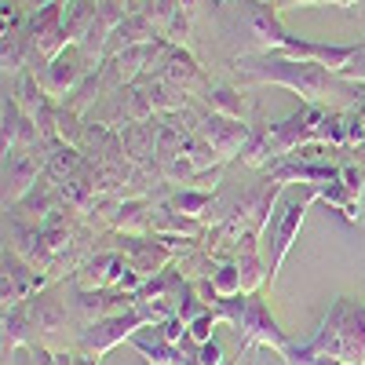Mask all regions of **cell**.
Instances as JSON below:
<instances>
[{
    "label": "cell",
    "mask_w": 365,
    "mask_h": 365,
    "mask_svg": "<svg viewBox=\"0 0 365 365\" xmlns=\"http://www.w3.org/2000/svg\"><path fill=\"white\" fill-rule=\"evenodd\" d=\"M0 143H4V154L22 150V146H41L44 143L37 120L15 103L11 91H4V103H0Z\"/></svg>",
    "instance_id": "5bb4252c"
},
{
    "label": "cell",
    "mask_w": 365,
    "mask_h": 365,
    "mask_svg": "<svg viewBox=\"0 0 365 365\" xmlns=\"http://www.w3.org/2000/svg\"><path fill=\"white\" fill-rule=\"evenodd\" d=\"M143 91H146V99H150V106H154V113H161V117H172V113H179V110H187L190 106V96L182 88H175L172 81H165L161 73H143L139 81H135Z\"/></svg>",
    "instance_id": "d6986e66"
},
{
    "label": "cell",
    "mask_w": 365,
    "mask_h": 365,
    "mask_svg": "<svg viewBox=\"0 0 365 365\" xmlns=\"http://www.w3.org/2000/svg\"><path fill=\"white\" fill-rule=\"evenodd\" d=\"M282 361L285 365H344L340 358H332V354H296V351H285Z\"/></svg>",
    "instance_id": "1f68e13d"
},
{
    "label": "cell",
    "mask_w": 365,
    "mask_h": 365,
    "mask_svg": "<svg viewBox=\"0 0 365 365\" xmlns=\"http://www.w3.org/2000/svg\"><path fill=\"white\" fill-rule=\"evenodd\" d=\"M48 175V143L4 154V208L19 205Z\"/></svg>",
    "instance_id": "52a82bcc"
},
{
    "label": "cell",
    "mask_w": 365,
    "mask_h": 365,
    "mask_svg": "<svg viewBox=\"0 0 365 365\" xmlns=\"http://www.w3.org/2000/svg\"><path fill=\"white\" fill-rule=\"evenodd\" d=\"M354 51H358V44H329V41H311V37H285V44H282V55H289V58H303V63H318V66H325V70H332V73H340L351 58H354Z\"/></svg>",
    "instance_id": "4fadbf2b"
},
{
    "label": "cell",
    "mask_w": 365,
    "mask_h": 365,
    "mask_svg": "<svg viewBox=\"0 0 365 365\" xmlns=\"http://www.w3.org/2000/svg\"><path fill=\"white\" fill-rule=\"evenodd\" d=\"M237 73L252 81V84H278L289 88L292 96H299L307 106H329V96H354L358 84L344 81L340 73H332L318 63H303V58H289L282 51L274 55H241L237 58Z\"/></svg>",
    "instance_id": "6da1fadb"
},
{
    "label": "cell",
    "mask_w": 365,
    "mask_h": 365,
    "mask_svg": "<svg viewBox=\"0 0 365 365\" xmlns=\"http://www.w3.org/2000/svg\"><path fill=\"white\" fill-rule=\"evenodd\" d=\"M154 73H161L165 81H172L175 88H182L187 96H197V99L205 96V88L212 84V81L205 77L201 63L194 58V51H190V48H182V44H172V41H168V48L161 51Z\"/></svg>",
    "instance_id": "8fae6325"
},
{
    "label": "cell",
    "mask_w": 365,
    "mask_h": 365,
    "mask_svg": "<svg viewBox=\"0 0 365 365\" xmlns=\"http://www.w3.org/2000/svg\"><path fill=\"white\" fill-rule=\"evenodd\" d=\"M344 113H347L351 146H365V84H358V91L351 96V106H347Z\"/></svg>",
    "instance_id": "83f0119b"
},
{
    "label": "cell",
    "mask_w": 365,
    "mask_h": 365,
    "mask_svg": "<svg viewBox=\"0 0 365 365\" xmlns=\"http://www.w3.org/2000/svg\"><path fill=\"white\" fill-rule=\"evenodd\" d=\"M182 278L187 282H205V278H212V274L220 270V259L212 256L205 245H190L182 256H175V263H172Z\"/></svg>",
    "instance_id": "484cf974"
},
{
    "label": "cell",
    "mask_w": 365,
    "mask_h": 365,
    "mask_svg": "<svg viewBox=\"0 0 365 365\" xmlns=\"http://www.w3.org/2000/svg\"><path fill=\"white\" fill-rule=\"evenodd\" d=\"M314 4H325V0H274L278 11H289V8H314Z\"/></svg>",
    "instance_id": "e575fe53"
},
{
    "label": "cell",
    "mask_w": 365,
    "mask_h": 365,
    "mask_svg": "<svg viewBox=\"0 0 365 365\" xmlns=\"http://www.w3.org/2000/svg\"><path fill=\"white\" fill-rule=\"evenodd\" d=\"M150 234L158 237H182V241H201L208 237V223L205 220H194V216H182V212L168 208L165 201L154 205V220H150Z\"/></svg>",
    "instance_id": "e0dca14e"
},
{
    "label": "cell",
    "mask_w": 365,
    "mask_h": 365,
    "mask_svg": "<svg viewBox=\"0 0 365 365\" xmlns=\"http://www.w3.org/2000/svg\"><path fill=\"white\" fill-rule=\"evenodd\" d=\"M135 307V296L132 292H120V289H81L70 282V314L77 325H91V322H103L113 314H125Z\"/></svg>",
    "instance_id": "9c48e42d"
},
{
    "label": "cell",
    "mask_w": 365,
    "mask_h": 365,
    "mask_svg": "<svg viewBox=\"0 0 365 365\" xmlns=\"http://www.w3.org/2000/svg\"><path fill=\"white\" fill-rule=\"evenodd\" d=\"M128 344H132V351H135V354H143V358H146V365H182V358H187V351H182V347H175V344L161 340L158 332H154V325L143 329V332H135V336H132Z\"/></svg>",
    "instance_id": "ffe728a7"
},
{
    "label": "cell",
    "mask_w": 365,
    "mask_h": 365,
    "mask_svg": "<svg viewBox=\"0 0 365 365\" xmlns=\"http://www.w3.org/2000/svg\"><path fill=\"white\" fill-rule=\"evenodd\" d=\"M63 34L70 44H81L84 34L91 29V22H96V8L99 0H63Z\"/></svg>",
    "instance_id": "d4e9b609"
},
{
    "label": "cell",
    "mask_w": 365,
    "mask_h": 365,
    "mask_svg": "<svg viewBox=\"0 0 365 365\" xmlns=\"http://www.w3.org/2000/svg\"><path fill=\"white\" fill-rule=\"evenodd\" d=\"M125 270H128V259L117 249H96L70 274V282L81 289H117V282L125 278Z\"/></svg>",
    "instance_id": "7c38bea8"
},
{
    "label": "cell",
    "mask_w": 365,
    "mask_h": 365,
    "mask_svg": "<svg viewBox=\"0 0 365 365\" xmlns=\"http://www.w3.org/2000/svg\"><path fill=\"white\" fill-rule=\"evenodd\" d=\"M194 351H197V361H201V365H223V361H227V354H223V344H220V340L194 344Z\"/></svg>",
    "instance_id": "836d02e7"
},
{
    "label": "cell",
    "mask_w": 365,
    "mask_h": 365,
    "mask_svg": "<svg viewBox=\"0 0 365 365\" xmlns=\"http://www.w3.org/2000/svg\"><path fill=\"white\" fill-rule=\"evenodd\" d=\"M314 201H318V187H299V194H292V197L282 205L278 216H274V220L267 223V230H263L267 270H270L267 289L278 285V270H282V263H285L289 249L296 245V237H299V230H303V220H307V212H311V205H314Z\"/></svg>",
    "instance_id": "3957f363"
},
{
    "label": "cell",
    "mask_w": 365,
    "mask_h": 365,
    "mask_svg": "<svg viewBox=\"0 0 365 365\" xmlns=\"http://www.w3.org/2000/svg\"><path fill=\"white\" fill-rule=\"evenodd\" d=\"M197 103L212 113H223V117H234V120H245V110H249V99L230 84H208Z\"/></svg>",
    "instance_id": "cb8c5ba5"
},
{
    "label": "cell",
    "mask_w": 365,
    "mask_h": 365,
    "mask_svg": "<svg viewBox=\"0 0 365 365\" xmlns=\"http://www.w3.org/2000/svg\"><path fill=\"white\" fill-rule=\"evenodd\" d=\"M19 4H22V11H37V8L51 4V0H19Z\"/></svg>",
    "instance_id": "8d00e7d4"
},
{
    "label": "cell",
    "mask_w": 365,
    "mask_h": 365,
    "mask_svg": "<svg viewBox=\"0 0 365 365\" xmlns=\"http://www.w3.org/2000/svg\"><path fill=\"white\" fill-rule=\"evenodd\" d=\"M99 66H103V63H96V58H91L81 44H70L66 51H58L51 63L41 70V84L48 88V96H51V99L63 103L70 91H73L91 70H99Z\"/></svg>",
    "instance_id": "ba28073f"
},
{
    "label": "cell",
    "mask_w": 365,
    "mask_h": 365,
    "mask_svg": "<svg viewBox=\"0 0 365 365\" xmlns=\"http://www.w3.org/2000/svg\"><path fill=\"white\" fill-rule=\"evenodd\" d=\"M270 182H282V187H322V182H336L340 179V161H299V158H282L278 165L267 168Z\"/></svg>",
    "instance_id": "9a60e30c"
},
{
    "label": "cell",
    "mask_w": 365,
    "mask_h": 365,
    "mask_svg": "<svg viewBox=\"0 0 365 365\" xmlns=\"http://www.w3.org/2000/svg\"><path fill=\"white\" fill-rule=\"evenodd\" d=\"M212 285H216V292H220V299H230V296H241L245 292V285H241V267L234 263V259H227V263H220V270L212 274Z\"/></svg>",
    "instance_id": "f1b7e54d"
},
{
    "label": "cell",
    "mask_w": 365,
    "mask_h": 365,
    "mask_svg": "<svg viewBox=\"0 0 365 365\" xmlns=\"http://www.w3.org/2000/svg\"><path fill=\"white\" fill-rule=\"evenodd\" d=\"M0 267H4V274H0V303H4V311L22 307L26 299H34L37 292H44L48 285H55L51 274L37 270L34 263L22 259L8 245H4V256H0Z\"/></svg>",
    "instance_id": "8992f818"
},
{
    "label": "cell",
    "mask_w": 365,
    "mask_h": 365,
    "mask_svg": "<svg viewBox=\"0 0 365 365\" xmlns=\"http://www.w3.org/2000/svg\"><path fill=\"white\" fill-rule=\"evenodd\" d=\"M318 201H325L329 208H336L347 223H358V220H361V197H354V194L344 187V179L322 182V187H318Z\"/></svg>",
    "instance_id": "4316f807"
},
{
    "label": "cell",
    "mask_w": 365,
    "mask_h": 365,
    "mask_svg": "<svg viewBox=\"0 0 365 365\" xmlns=\"http://www.w3.org/2000/svg\"><path fill=\"white\" fill-rule=\"evenodd\" d=\"M296 340H289V332L278 325V318L270 314V307L263 303L259 292H249V307H245V322H241V332H237V354L245 358L252 347H267L274 354H285Z\"/></svg>",
    "instance_id": "5b68a950"
},
{
    "label": "cell",
    "mask_w": 365,
    "mask_h": 365,
    "mask_svg": "<svg viewBox=\"0 0 365 365\" xmlns=\"http://www.w3.org/2000/svg\"><path fill=\"white\" fill-rule=\"evenodd\" d=\"M84 150L81 146H70V143H63V139H51L48 143V179L51 182H66V179H73L81 168H84Z\"/></svg>",
    "instance_id": "7402d4cb"
},
{
    "label": "cell",
    "mask_w": 365,
    "mask_h": 365,
    "mask_svg": "<svg viewBox=\"0 0 365 365\" xmlns=\"http://www.w3.org/2000/svg\"><path fill=\"white\" fill-rule=\"evenodd\" d=\"M158 37H161V29L154 26V19L143 15V11H128L125 22H120L113 34H110L103 58H110V55H117V51H125V48H135V44H150V41H158Z\"/></svg>",
    "instance_id": "ac0fdd59"
},
{
    "label": "cell",
    "mask_w": 365,
    "mask_h": 365,
    "mask_svg": "<svg viewBox=\"0 0 365 365\" xmlns=\"http://www.w3.org/2000/svg\"><path fill=\"white\" fill-rule=\"evenodd\" d=\"M296 354H332L344 365H365V303L358 299H332L325 318L318 322L314 336L292 344Z\"/></svg>",
    "instance_id": "7a4b0ae2"
},
{
    "label": "cell",
    "mask_w": 365,
    "mask_h": 365,
    "mask_svg": "<svg viewBox=\"0 0 365 365\" xmlns=\"http://www.w3.org/2000/svg\"><path fill=\"white\" fill-rule=\"evenodd\" d=\"M216 325H223L220 322V314L216 311H205V314H197L194 322H190V344H208V340H216L212 332H216Z\"/></svg>",
    "instance_id": "4dcf8cb0"
},
{
    "label": "cell",
    "mask_w": 365,
    "mask_h": 365,
    "mask_svg": "<svg viewBox=\"0 0 365 365\" xmlns=\"http://www.w3.org/2000/svg\"><path fill=\"white\" fill-rule=\"evenodd\" d=\"M73 365H99V358H91V354H73Z\"/></svg>",
    "instance_id": "74e56055"
},
{
    "label": "cell",
    "mask_w": 365,
    "mask_h": 365,
    "mask_svg": "<svg viewBox=\"0 0 365 365\" xmlns=\"http://www.w3.org/2000/svg\"><path fill=\"white\" fill-rule=\"evenodd\" d=\"M154 4H158V0H128V11H143V15H146Z\"/></svg>",
    "instance_id": "d590c367"
},
{
    "label": "cell",
    "mask_w": 365,
    "mask_h": 365,
    "mask_svg": "<svg viewBox=\"0 0 365 365\" xmlns=\"http://www.w3.org/2000/svg\"><path fill=\"white\" fill-rule=\"evenodd\" d=\"M0 329H4V358H11L15 351H26L37 344V329L29 322L26 307H15V311H4L0 318Z\"/></svg>",
    "instance_id": "603a6c76"
},
{
    "label": "cell",
    "mask_w": 365,
    "mask_h": 365,
    "mask_svg": "<svg viewBox=\"0 0 365 365\" xmlns=\"http://www.w3.org/2000/svg\"><path fill=\"white\" fill-rule=\"evenodd\" d=\"M168 208L182 212V216H194V220H205L216 212V194H208V190H190V187H168L165 197H161Z\"/></svg>",
    "instance_id": "44dd1931"
},
{
    "label": "cell",
    "mask_w": 365,
    "mask_h": 365,
    "mask_svg": "<svg viewBox=\"0 0 365 365\" xmlns=\"http://www.w3.org/2000/svg\"><path fill=\"white\" fill-rule=\"evenodd\" d=\"M143 329H150V322H146V314H143L139 307H132V311H125V314H113V318H103V322L81 325V329H77V351L103 361L113 347L128 344L135 332H143Z\"/></svg>",
    "instance_id": "277c9868"
},
{
    "label": "cell",
    "mask_w": 365,
    "mask_h": 365,
    "mask_svg": "<svg viewBox=\"0 0 365 365\" xmlns=\"http://www.w3.org/2000/svg\"><path fill=\"white\" fill-rule=\"evenodd\" d=\"M325 4H329V8H354L358 0H325Z\"/></svg>",
    "instance_id": "f35d334b"
},
{
    "label": "cell",
    "mask_w": 365,
    "mask_h": 365,
    "mask_svg": "<svg viewBox=\"0 0 365 365\" xmlns=\"http://www.w3.org/2000/svg\"><path fill=\"white\" fill-rule=\"evenodd\" d=\"M249 132H252V125H245V120H234V117H223V113L205 110L194 135H201V139L220 154V161L230 165V161H237V154H241V146H245Z\"/></svg>",
    "instance_id": "30bf717a"
},
{
    "label": "cell",
    "mask_w": 365,
    "mask_h": 365,
    "mask_svg": "<svg viewBox=\"0 0 365 365\" xmlns=\"http://www.w3.org/2000/svg\"><path fill=\"white\" fill-rule=\"evenodd\" d=\"M154 332H158V336H161V340H168V344H175V347H182V344H187V340H190V325H187V322H182L179 314H172V318H165V322H158V325H154Z\"/></svg>",
    "instance_id": "f546056e"
},
{
    "label": "cell",
    "mask_w": 365,
    "mask_h": 365,
    "mask_svg": "<svg viewBox=\"0 0 365 365\" xmlns=\"http://www.w3.org/2000/svg\"><path fill=\"white\" fill-rule=\"evenodd\" d=\"M340 77L344 81H354V84H365V41L358 44V51H354V58L340 70Z\"/></svg>",
    "instance_id": "d6a6232c"
},
{
    "label": "cell",
    "mask_w": 365,
    "mask_h": 365,
    "mask_svg": "<svg viewBox=\"0 0 365 365\" xmlns=\"http://www.w3.org/2000/svg\"><path fill=\"white\" fill-rule=\"evenodd\" d=\"M22 307H26L29 322H34V329L44 332V336H51V332H63V329L73 322V314H70V299H58L51 285H48L44 292H37L34 299H26Z\"/></svg>",
    "instance_id": "2e32d148"
}]
</instances>
